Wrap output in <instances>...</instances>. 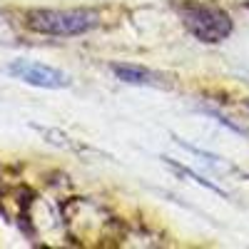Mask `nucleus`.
I'll use <instances>...</instances> for the list:
<instances>
[{"mask_svg":"<svg viewBox=\"0 0 249 249\" xmlns=\"http://www.w3.org/2000/svg\"><path fill=\"white\" fill-rule=\"evenodd\" d=\"M177 13L184 28L202 43H222L232 33V18L217 5L199 3V0H184L177 3Z\"/></svg>","mask_w":249,"mask_h":249,"instance_id":"1","label":"nucleus"},{"mask_svg":"<svg viewBox=\"0 0 249 249\" xmlns=\"http://www.w3.org/2000/svg\"><path fill=\"white\" fill-rule=\"evenodd\" d=\"M8 72L18 80L28 82V85L45 88V90H60V88L70 85V77L62 70H57L53 65H43V62H35V60H13Z\"/></svg>","mask_w":249,"mask_h":249,"instance_id":"3","label":"nucleus"},{"mask_svg":"<svg viewBox=\"0 0 249 249\" xmlns=\"http://www.w3.org/2000/svg\"><path fill=\"white\" fill-rule=\"evenodd\" d=\"M112 72L122 82H130V85H150V82H155V72L140 65H112Z\"/></svg>","mask_w":249,"mask_h":249,"instance_id":"4","label":"nucleus"},{"mask_svg":"<svg viewBox=\"0 0 249 249\" xmlns=\"http://www.w3.org/2000/svg\"><path fill=\"white\" fill-rule=\"evenodd\" d=\"M25 25L43 35L70 37L90 33L97 25V15L92 10H30Z\"/></svg>","mask_w":249,"mask_h":249,"instance_id":"2","label":"nucleus"}]
</instances>
